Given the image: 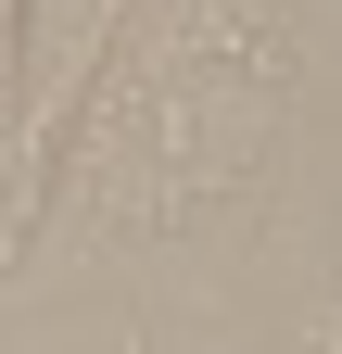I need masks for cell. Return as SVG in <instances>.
<instances>
[{"label": "cell", "mask_w": 342, "mask_h": 354, "mask_svg": "<svg viewBox=\"0 0 342 354\" xmlns=\"http://www.w3.org/2000/svg\"><path fill=\"white\" fill-rule=\"evenodd\" d=\"M291 64H305L291 13H267V0H190V13H165L102 76V114L76 127V152H51L64 215L102 228V241H140V228H178V215L228 203L279 152Z\"/></svg>", "instance_id": "cell-1"}, {"label": "cell", "mask_w": 342, "mask_h": 354, "mask_svg": "<svg viewBox=\"0 0 342 354\" xmlns=\"http://www.w3.org/2000/svg\"><path fill=\"white\" fill-rule=\"evenodd\" d=\"M13 51H26V0H0V88H13Z\"/></svg>", "instance_id": "cell-2"}]
</instances>
